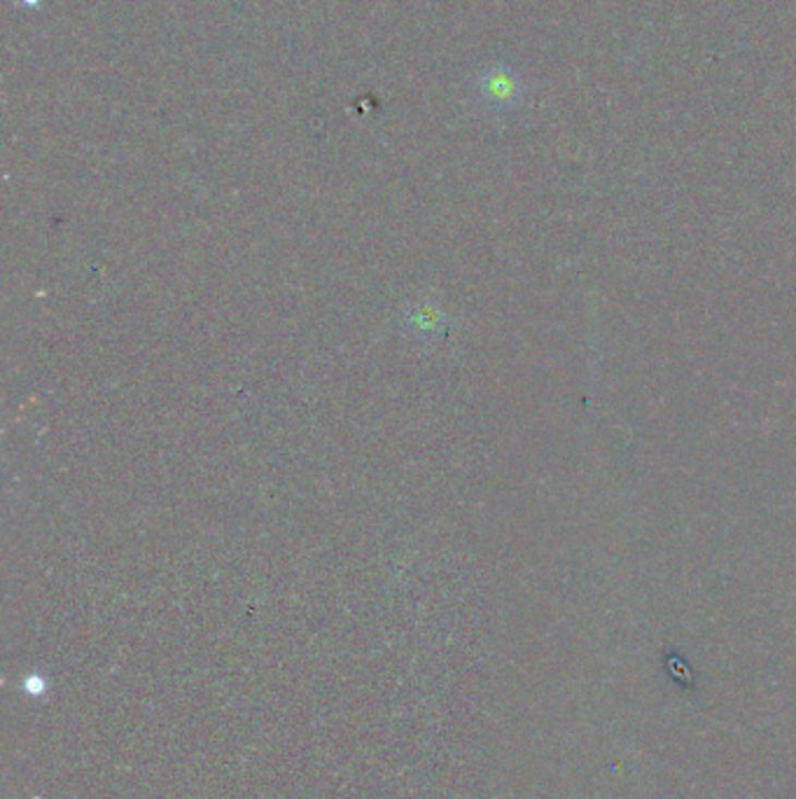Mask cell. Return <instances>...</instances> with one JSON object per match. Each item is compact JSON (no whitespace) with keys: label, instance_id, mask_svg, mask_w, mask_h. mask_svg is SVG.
<instances>
[{"label":"cell","instance_id":"1","mask_svg":"<svg viewBox=\"0 0 796 799\" xmlns=\"http://www.w3.org/2000/svg\"><path fill=\"white\" fill-rule=\"evenodd\" d=\"M484 94L489 98H493V102H507V98H511V94H514L511 80L505 77L503 73L491 75L489 82H486V87H484Z\"/></svg>","mask_w":796,"mask_h":799}]
</instances>
